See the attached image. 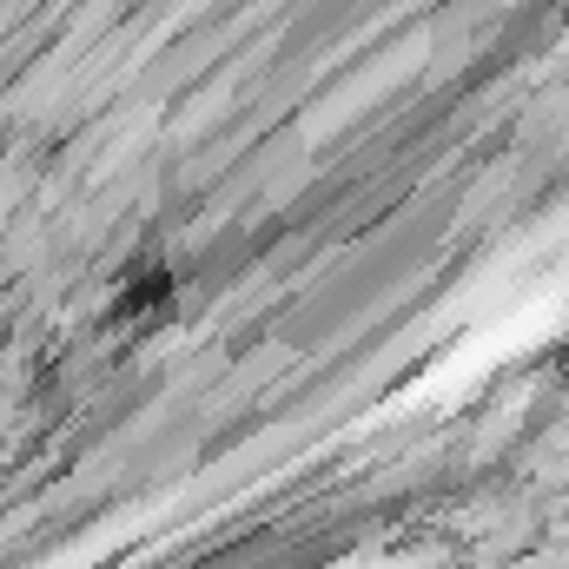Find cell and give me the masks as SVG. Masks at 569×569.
<instances>
[{
    "mask_svg": "<svg viewBox=\"0 0 569 569\" xmlns=\"http://www.w3.org/2000/svg\"><path fill=\"white\" fill-rule=\"evenodd\" d=\"M563 318H569V284L523 291L503 318H490V325L450 338V351L430 365L425 378H411V398H398V411H430V405H457V398H470L497 365H510V358L537 351L543 338H557Z\"/></svg>",
    "mask_w": 569,
    "mask_h": 569,
    "instance_id": "6da1fadb",
    "label": "cell"
}]
</instances>
